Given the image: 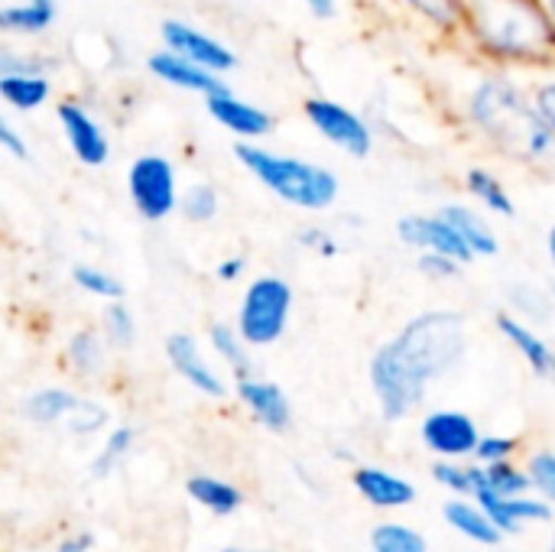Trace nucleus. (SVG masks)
I'll return each instance as SVG.
<instances>
[{
	"label": "nucleus",
	"instance_id": "nucleus-27",
	"mask_svg": "<svg viewBox=\"0 0 555 552\" xmlns=\"http://www.w3.org/2000/svg\"><path fill=\"white\" fill-rule=\"evenodd\" d=\"M371 552H426V540L403 524H380L371 534Z\"/></svg>",
	"mask_w": 555,
	"mask_h": 552
},
{
	"label": "nucleus",
	"instance_id": "nucleus-22",
	"mask_svg": "<svg viewBox=\"0 0 555 552\" xmlns=\"http://www.w3.org/2000/svg\"><path fill=\"white\" fill-rule=\"evenodd\" d=\"M446 521L452 524V530H459L462 537H468L475 543H485V547H498L501 537H504L481 504L475 508L468 501H452V504H446Z\"/></svg>",
	"mask_w": 555,
	"mask_h": 552
},
{
	"label": "nucleus",
	"instance_id": "nucleus-33",
	"mask_svg": "<svg viewBox=\"0 0 555 552\" xmlns=\"http://www.w3.org/2000/svg\"><path fill=\"white\" fill-rule=\"evenodd\" d=\"M72 280L78 283V290L91 293V296H101V299H111V303H120L124 299V286L120 280H114L111 273L98 270V267H75L72 270Z\"/></svg>",
	"mask_w": 555,
	"mask_h": 552
},
{
	"label": "nucleus",
	"instance_id": "nucleus-38",
	"mask_svg": "<svg viewBox=\"0 0 555 552\" xmlns=\"http://www.w3.org/2000/svg\"><path fill=\"white\" fill-rule=\"evenodd\" d=\"M514 449H517V442L507 439V436H485L475 455H478L481 462H488V465H498V462H507V455H511Z\"/></svg>",
	"mask_w": 555,
	"mask_h": 552
},
{
	"label": "nucleus",
	"instance_id": "nucleus-6",
	"mask_svg": "<svg viewBox=\"0 0 555 552\" xmlns=\"http://www.w3.org/2000/svg\"><path fill=\"white\" fill-rule=\"evenodd\" d=\"M127 192H130L133 208L146 221H163L179 205V189H176L172 163L166 156H159V153L137 156L130 163V172H127Z\"/></svg>",
	"mask_w": 555,
	"mask_h": 552
},
{
	"label": "nucleus",
	"instance_id": "nucleus-19",
	"mask_svg": "<svg viewBox=\"0 0 555 552\" xmlns=\"http://www.w3.org/2000/svg\"><path fill=\"white\" fill-rule=\"evenodd\" d=\"M501 332L507 335V342L527 358V364L533 368V374L537 377H543V381H553L555 384V348L553 345H546L537 332H530L524 322H517L514 316H501Z\"/></svg>",
	"mask_w": 555,
	"mask_h": 552
},
{
	"label": "nucleus",
	"instance_id": "nucleus-24",
	"mask_svg": "<svg viewBox=\"0 0 555 552\" xmlns=\"http://www.w3.org/2000/svg\"><path fill=\"white\" fill-rule=\"evenodd\" d=\"M189 498L195 504L208 508L211 514H221V517L234 514L244 504V498H241V491L234 485H228L221 478H211V475H195L189 482Z\"/></svg>",
	"mask_w": 555,
	"mask_h": 552
},
{
	"label": "nucleus",
	"instance_id": "nucleus-11",
	"mask_svg": "<svg viewBox=\"0 0 555 552\" xmlns=\"http://www.w3.org/2000/svg\"><path fill=\"white\" fill-rule=\"evenodd\" d=\"M397 231H400L403 244L423 247V251L439 254V257H449L455 264H468L475 257L472 247L462 241V234L442 215H406Z\"/></svg>",
	"mask_w": 555,
	"mask_h": 552
},
{
	"label": "nucleus",
	"instance_id": "nucleus-25",
	"mask_svg": "<svg viewBox=\"0 0 555 552\" xmlns=\"http://www.w3.org/2000/svg\"><path fill=\"white\" fill-rule=\"evenodd\" d=\"M465 185L475 198H481L485 208L504 215V218H514V198L507 195V189L501 185V179H494L488 169H468L465 176Z\"/></svg>",
	"mask_w": 555,
	"mask_h": 552
},
{
	"label": "nucleus",
	"instance_id": "nucleus-20",
	"mask_svg": "<svg viewBox=\"0 0 555 552\" xmlns=\"http://www.w3.org/2000/svg\"><path fill=\"white\" fill-rule=\"evenodd\" d=\"M52 81L46 72H0V98L16 111H36L49 101Z\"/></svg>",
	"mask_w": 555,
	"mask_h": 552
},
{
	"label": "nucleus",
	"instance_id": "nucleus-7",
	"mask_svg": "<svg viewBox=\"0 0 555 552\" xmlns=\"http://www.w3.org/2000/svg\"><path fill=\"white\" fill-rule=\"evenodd\" d=\"M302 111H306L309 124H312L328 143H335L338 150H345L348 156L364 159V156L371 153V146H374L371 124H367L361 114H354L351 107H345V104H338V101H332V98H309V101L302 104Z\"/></svg>",
	"mask_w": 555,
	"mask_h": 552
},
{
	"label": "nucleus",
	"instance_id": "nucleus-17",
	"mask_svg": "<svg viewBox=\"0 0 555 552\" xmlns=\"http://www.w3.org/2000/svg\"><path fill=\"white\" fill-rule=\"evenodd\" d=\"M354 488H358V495H361L367 504L387 508V511H393V508H410V504L416 501V488H413L406 478L390 475V472L374 468V465H364V468L354 472Z\"/></svg>",
	"mask_w": 555,
	"mask_h": 552
},
{
	"label": "nucleus",
	"instance_id": "nucleus-28",
	"mask_svg": "<svg viewBox=\"0 0 555 552\" xmlns=\"http://www.w3.org/2000/svg\"><path fill=\"white\" fill-rule=\"evenodd\" d=\"M403 3L439 29L465 26V0H403Z\"/></svg>",
	"mask_w": 555,
	"mask_h": 552
},
{
	"label": "nucleus",
	"instance_id": "nucleus-26",
	"mask_svg": "<svg viewBox=\"0 0 555 552\" xmlns=\"http://www.w3.org/2000/svg\"><path fill=\"white\" fill-rule=\"evenodd\" d=\"M436 482L446 485L449 491L455 495H468V498H478L485 488H488V472L485 468H475V465H455V462H439L433 468Z\"/></svg>",
	"mask_w": 555,
	"mask_h": 552
},
{
	"label": "nucleus",
	"instance_id": "nucleus-3",
	"mask_svg": "<svg viewBox=\"0 0 555 552\" xmlns=\"http://www.w3.org/2000/svg\"><path fill=\"white\" fill-rule=\"evenodd\" d=\"M465 26L494 59L546 62L555 52V20L540 0H465Z\"/></svg>",
	"mask_w": 555,
	"mask_h": 552
},
{
	"label": "nucleus",
	"instance_id": "nucleus-34",
	"mask_svg": "<svg viewBox=\"0 0 555 552\" xmlns=\"http://www.w3.org/2000/svg\"><path fill=\"white\" fill-rule=\"evenodd\" d=\"M182 215L189 221H211L218 215V192L208 182H195L182 195Z\"/></svg>",
	"mask_w": 555,
	"mask_h": 552
},
{
	"label": "nucleus",
	"instance_id": "nucleus-31",
	"mask_svg": "<svg viewBox=\"0 0 555 552\" xmlns=\"http://www.w3.org/2000/svg\"><path fill=\"white\" fill-rule=\"evenodd\" d=\"M485 472H488V488H491L498 498H524V495L533 488L530 475H527V472H520V468H514L511 462L488 465Z\"/></svg>",
	"mask_w": 555,
	"mask_h": 552
},
{
	"label": "nucleus",
	"instance_id": "nucleus-16",
	"mask_svg": "<svg viewBox=\"0 0 555 552\" xmlns=\"http://www.w3.org/2000/svg\"><path fill=\"white\" fill-rule=\"evenodd\" d=\"M166 355H169L172 368H176L195 390H202V394H208V397H224L221 377L205 364V358H202V351H198V345H195L192 335H179V332L169 335Z\"/></svg>",
	"mask_w": 555,
	"mask_h": 552
},
{
	"label": "nucleus",
	"instance_id": "nucleus-32",
	"mask_svg": "<svg viewBox=\"0 0 555 552\" xmlns=\"http://www.w3.org/2000/svg\"><path fill=\"white\" fill-rule=\"evenodd\" d=\"M68 361H72V368H75L78 374L91 377V374H98L101 364H104V348H101V342H98L91 332H78V335H72V342H68Z\"/></svg>",
	"mask_w": 555,
	"mask_h": 552
},
{
	"label": "nucleus",
	"instance_id": "nucleus-21",
	"mask_svg": "<svg viewBox=\"0 0 555 552\" xmlns=\"http://www.w3.org/2000/svg\"><path fill=\"white\" fill-rule=\"evenodd\" d=\"M439 215L462 234V241L472 247L475 257H494V254L501 251L494 231L488 228V221H485L478 211H472V208H465V205H446Z\"/></svg>",
	"mask_w": 555,
	"mask_h": 552
},
{
	"label": "nucleus",
	"instance_id": "nucleus-23",
	"mask_svg": "<svg viewBox=\"0 0 555 552\" xmlns=\"http://www.w3.org/2000/svg\"><path fill=\"white\" fill-rule=\"evenodd\" d=\"M78 403H81V397H75L62 387H46L23 400V416L36 426H49V423L68 420L78 410Z\"/></svg>",
	"mask_w": 555,
	"mask_h": 552
},
{
	"label": "nucleus",
	"instance_id": "nucleus-4",
	"mask_svg": "<svg viewBox=\"0 0 555 552\" xmlns=\"http://www.w3.org/2000/svg\"><path fill=\"white\" fill-rule=\"evenodd\" d=\"M234 153L247 166V172L260 179V185H267L273 195L296 208L319 211L338 198V176L325 166L306 163L299 156H283L257 143H237Z\"/></svg>",
	"mask_w": 555,
	"mask_h": 552
},
{
	"label": "nucleus",
	"instance_id": "nucleus-9",
	"mask_svg": "<svg viewBox=\"0 0 555 552\" xmlns=\"http://www.w3.org/2000/svg\"><path fill=\"white\" fill-rule=\"evenodd\" d=\"M59 124L62 133L75 153L78 163L85 166H104L111 159V140L101 127V120L78 101H62L59 104Z\"/></svg>",
	"mask_w": 555,
	"mask_h": 552
},
{
	"label": "nucleus",
	"instance_id": "nucleus-18",
	"mask_svg": "<svg viewBox=\"0 0 555 552\" xmlns=\"http://www.w3.org/2000/svg\"><path fill=\"white\" fill-rule=\"evenodd\" d=\"M59 20V0H13L0 7V29L10 36H39Z\"/></svg>",
	"mask_w": 555,
	"mask_h": 552
},
{
	"label": "nucleus",
	"instance_id": "nucleus-49",
	"mask_svg": "<svg viewBox=\"0 0 555 552\" xmlns=\"http://www.w3.org/2000/svg\"><path fill=\"white\" fill-rule=\"evenodd\" d=\"M553 552H555V540H553Z\"/></svg>",
	"mask_w": 555,
	"mask_h": 552
},
{
	"label": "nucleus",
	"instance_id": "nucleus-36",
	"mask_svg": "<svg viewBox=\"0 0 555 552\" xmlns=\"http://www.w3.org/2000/svg\"><path fill=\"white\" fill-rule=\"evenodd\" d=\"M533 488L543 495V501H555V452H537L527 468Z\"/></svg>",
	"mask_w": 555,
	"mask_h": 552
},
{
	"label": "nucleus",
	"instance_id": "nucleus-15",
	"mask_svg": "<svg viewBox=\"0 0 555 552\" xmlns=\"http://www.w3.org/2000/svg\"><path fill=\"white\" fill-rule=\"evenodd\" d=\"M237 394L244 400V407L257 416V423H263L267 429L273 433H283L289 429V420H293V407L286 400V394L270 384V381H257V377H244L237 384Z\"/></svg>",
	"mask_w": 555,
	"mask_h": 552
},
{
	"label": "nucleus",
	"instance_id": "nucleus-1",
	"mask_svg": "<svg viewBox=\"0 0 555 552\" xmlns=\"http://www.w3.org/2000/svg\"><path fill=\"white\" fill-rule=\"evenodd\" d=\"M468 348V325L459 312H423L371 361V384L387 423L423 403L426 387L449 374Z\"/></svg>",
	"mask_w": 555,
	"mask_h": 552
},
{
	"label": "nucleus",
	"instance_id": "nucleus-46",
	"mask_svg": "<svg viewBox=\"0 0 555 552\" xmlns=\"http://www.w3.org/2000/svg\"><path fill=\"white\" fill-rule=\"evenodd\" d=\"M540 3L546 7V13H550V16H553V20H555V0H540Z\"/></svg>",
	"mask_w": 555,
	"mask_h": 552
},
{
	"label": "nucleus",
	"instance_id": "nucleus-43",
	"mask_svg": "<svg viewBox=\"0 0 555 552\" xmlns=\"http://www.w3.org/2000/svg\"><path fill=\"white\" fill-rule=\"evenodd\" d=\"M302 244H309V247L315 244V247H322L325 254H335V251H338V244H335V241H328V234H325V231H306V234H302Z\"/></svg>",
	"mask_w": 555,
	"mask_h": 552
},
{
	"label": "nucleus",
	"instance_id": "nucleus-2",
	"mask_svg": "<svg viewBox=\"0 0 555 552\" xmlns=\"http://www.w3.org/2000/svg\"><path fill=\"white\" fill-rule=\"evenodd\" d=\"M472 124L507 156L540 163L555 156V130L537 107V98H527L511 78L488 75L468 98Z\"/></svg>",
	"mask_w": 555,
	"mask_h": 552
},
{
	"label": "nucleus",
	"instance_id": "nucleus-37",
	"mask_svg": "<svg viewBox=\"0 0 555 552\" xmlns=\"http://www.w3.org/2000/svg\"><path fill=\"white\" fill-rule=\"evenodd\" d=\"M104 423H107V410L98 407V403H91V400H81L78 410L68 416V429L78 433V436H91V433H98Z\"/></svg>",
	"mask_w": 555,
	"mask_h": 552
},
{
	"label": "nucleus",
	"instance_id": "nucleus-35",
	"mask_svg": "<svg viewBox=\"0 0 555 552\" xmlns=\"http://www.w3.org/2000/svg\"><path fill=\"white\" fill-rule=\"evenodd\" d=\"M104 335L111 345L117 348H130L133 338H137V325H133V312L120 303H111L104 309Z\"/></svg>",
	"mask_w": 555,
	"mask_h": 552
},
{
	"label": "nucleus",
	"instance_id": "nucleus-13",
	"mask_svg": "<svg viewBox=\"0 0 555 552\" xmlns=\"http://www.w3.org/2000/svg\"><path fill=\"white\" fill-rule=\"evenodd\" d=\"M146 68H150L159 81H166V85H172V88H182V91H195V94H202V98H211V94H218V91L228 88L218 75H211L208 68H202V65H195V62H189V59H182V55H176V52H169V49L153 52V55L146 59Z\"/></svg>",
	"mask_w": 555,
	"mask_h": 552
},
{
	"label": "nucleus",
	"instance_id": "nucleus-39",
	"mask_svg": "<svg viewBox=\"0 0 555 552\" xmlns=\"http://www.w3.org/2000/svg\"><path fill=\"white\" fill-rule=\"evenodd\" d=\"M0 146L10 153V156H16V159H23V163H29L33 159V153H29V146H26V140L13 130V124L3 117L0 120Z\"/></svg>",
	"mask_w": 555,
	"mask_h": 552
},
{
	"label": "nucleus",
	"instance_id": "nucleus-41",
	"mask_svg": "<svg viewBox=\"0 0 555 552\" xmlns=\"http://www.w3.org/2000/svg\"><path fill=\"white\" fill-rule=\"evenodd\" d=\"M420 267H423L426 273H433V277H455V273H459V264L449 260V257H439V254H426Z\"/></svg>",
	"mask_w": 555,
	"mask_h": 552
},
{
	"label": "nucleus",
	"instance_id": "nucleus-29",
	"mask_svg": "<svg viewBox=\"0 0 555 552\" xmlns=\"http://www.w3.org/2000/svg\"><path fill=\"white\" fill-rule=\"evenodd\" d=\"M208 338H211L215 351L231 364V371H234L241 381H244V377H250V358H247V351H244L241 335H234V329H231V325H211Z\"/></svg>",
	"mask_w": 555,
	"mask_h": 552
},
{
	"label": "nucleus",
	"instance_id": "nucleus-45",
	"mask_svg": "<svg viewBox=\"0 0 555 552\" xmlns=\"http://www.w3.org/2000/svg\"><path fill=\"white\" fill-rule=\"evenodd\" d=\"M244 273V260L241 257H231V260H224L221 267H218V277L221 280H237Z\"/></svg>",
	"mask_w": 555,
	"mask_h": 552
},
{
	"label": "nucleus",
	"instance_id": "nucleus-14",
	"mask_svg": "<svg viewBox=\"0 0 555 552\" xmlns=\"http://www.w3.org/2000/svg\"><path fill=\"white\" fill-rule=\"evenodd\" d=\"M478 504L488 511V517L498 524L504 537H514L524 530V524H543L553 517V508L537 498H498L491 488L478 495Z\"/></svg>",
	"mask_w": 555,
	"mask_h": 552
},
{
	"label": "nucleus",
	"instance_id": "nucleus-10",
	"mask_svg": "<svg viewBox=\"0 0 555 552\" xmlns=\"http://www.w3.org/2000/svg\"><path fill=\"white\" fill-rule=\"evenodd\" d=\"M423 442L442 459H465L475 455L481 446V433L468 413L439 410L423 420Z\"/></svg>",
	"mask_w": 555,
	"mask_h": 552
},
{
	"label": "nucleus",
	"instance_id": "nucleus-8",
	"mask_svg": "<svg viewBox=\"0 0 555 552\" xmlns=\"http://www.w3.org/2000/svg\"><path fill=\"white\" fill-rule=\"evenodd\" d=\"M159 36H163V49L208 68L218 78L237 68V52L234 49H228L218 36H211V33H205V29H198V26H192L185 20H166Z\"/></svg>",
	"mask_w": 555,
	"mask_h": 552
},
{
	"label": "nucleus",
	"instance_id": "nucleus-40",
	"mask_svg": "<svg viewBox=\"0 0 555 552\" xmlns=\"http://www.w3.org/2000/svg\"><path fill=\"white\" fill-rule=\"evenodd\" d=\"M537 107H540V114L546 117V124L555 130V81H546V85H540L537 88Z\"/></svg>",
	"mask_w": 555,
	"mask_h": 552
},
{
	"label": "nucleus",
	"instance_id": "nucleus-44",
	"mask_svg": "<svg viewBox=\"0 0 555 552\" xmlns=\"http://www.w3.org/2000/svg\"><path fill=\"white\" fill-rule=\"evenodd\" d=\"M94 547V537L91 534H81V537H72V540H65L59 552H91Z\"/></svg>",
	"mask_w": 555,
	"mask_h": 552
},
{
	"label": "nucleus",
	"instance_id": "nucleus-30",
	"mask_svg": "<svg viewBox=\"0 0 555 552\" xmlns=\"http://www.w3.org/2000/svg\"><path fill=\"white\" fill-rule=\"evenodd\" d=\"M133 439H137V433L133 429H114L111 436H107V442H104V449L98 452V459L91 462V475L94 478H104V475H111L127 455H130V446H133Z\"/></svg>",
	"mask_w": 555,
	"mask_h": 552
},
{
	"label": "nucleus",
	"instance_id": "nucleus-12",
	"mask_svg": "<svg viewBox=\"0 0 555 552\" xmlns=\"http://www.w3.org/2000/svg\"><path fill=\"white\" fill-rule=\"evenodd\" d=\"M205 107H208V114H211L224 130H231V133L241 137V140H260V137H267V133L273 130V117H270L263 107H257V104L237 98L231 88H224V91L205 98Z\"/></svg>",
	"mask_w": 555,
	"mask_h": 552
},
{
	"label": "nucleus",
	"instance_id": "nucleus-47",
	"mask_svg": "<svg viewBox=\"0 0 555 552\" xmlns=\"http://www.w3.org/2000/svg\"><path fill=\"white\" fill-rule=\"evenodd\" d=\"M550 257H553V264H555V228L550 231Z\"/></svg>",
	"mask_w": 555,
	"mask_h": 552
},
{
	"label": "nucleus",
	"instance_id": "nucleus-48",
	"mask_svg": "<svg viewBox=\"0 0 555 552\" xmlns=\"http://www.w3.org/2000/svg\"><path fill=\"white\" fill-rule=\"evenodd\" d=\"M221 552H244V550H221Z\"/></svg>",
	"mask_w": 555,
	"mask_h": 552
},
{
	"label": "nucleus",
	"instance_id": "nucleus-5",
	"mask_svg": "<svg viewBox=\"0 0 555 552\" xmlns=\"http://www.w3.org/2000/svg\"><path fill=\"white\" fill-rule=\"evenodd\" d=\"M293 309V286L280 277H260L247 286L237 332L247 345H273L289 322Z\"/></svg>",
	"mask_w": 555,
	"mask_h": 552
},
{
	"label": "nucleus",
	"instance_id": "nucleus-42",
	"mask_svg": "<svg viewBox=\"0 0 555 552\" xmlns=\"http://www.w3.org/2000/svg\"><path fill=\"white\" fill-rule=\"evenodd\" d=\"M302 3L315 20H335L338 16V0H302Z\"/></svg>",
	"mask_w": 555,
	"mask_h": 552
}]
</instances>
